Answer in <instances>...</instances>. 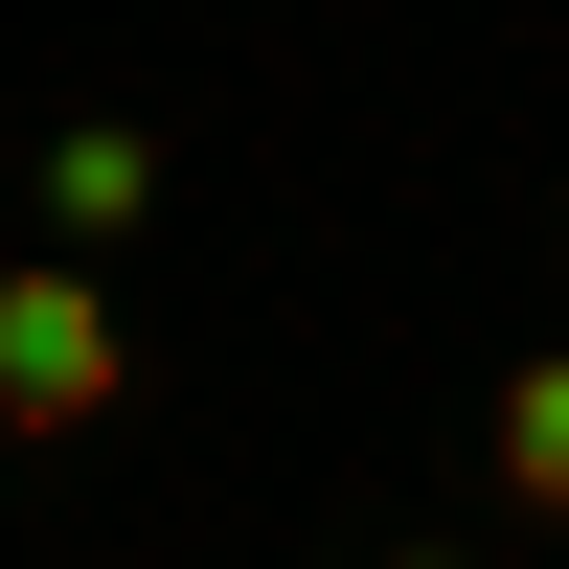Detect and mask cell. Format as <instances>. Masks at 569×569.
I'll return each mask as SVG.
<instances>
[{
	"mask_svg": "<svg viewBox=\"0 0 569 569\" xmlns=\"http://www.w3.org/2000/svg\"><path fill=\"white\" fill-rule=\"evenodd\" d=\"M479 456H501V501H525V525H569V365H525V388L479 410Z\"/></svg>",
	"mask_w": 569,
	"mask_h": 569,
	"instance_id": "obj_3",
	"label": "cell"
},
{
	"mask_svg": "<svg viewBox=\"0 0 569 569\" xmlns=\"http://www.w3.org/2000/svg\"><path fill=\"white\" fill-rule=\"evenodd\" d=\"M137 410V342H114V273H0V433H114Z\"/></svg>",
	"mask_w": 569,
	"mask_h": 569,
	"instance_id": "obj_1",
	"label": "cell"
},
{
	"mask_svg": "<svg viewBox=\"0 0 569 569\" xmlns=\"http://www.w3.org/2000/svg\"><path fill=\"white\" fill-rule=\"evenodd\" d=\"M46 228H69V251H137V228H160V137H137V114H69V137H46Z\"/></svg>",
	"mask_w": 569,
	"mask_h": 569,
	"instance_id": "obj_2",
	"label": "cell"
},
{
	"mask_svg": "<svg viewBox=\"0 0 569 569\" xmlns=\"http://www.w3.org/2000/svg\"><path fill=\"white\" fill-rule=\"evenodd\" d=\"M388 569H456V547H388Z\"/></svg>",
	"mask_w": 569,
	"mask_h": 569,
	"instance_id": "obj_4",
	"label": "cell"
}]
</instances>
